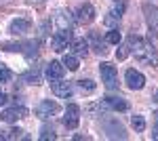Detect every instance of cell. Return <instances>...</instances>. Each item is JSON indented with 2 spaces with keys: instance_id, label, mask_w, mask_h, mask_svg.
I'll return each mask as SVG.
<instances>
[{
  "instance_id": "obj_20",
  "label": "cell",
  "mask_w": 158,
  "mask_h": 141,
  "mask_svg": "<svg viewBox=\"0 0 158 141\" xmlns=\"http://www.w3.org/2000/svg\"><path fill=\"white\" fill-rule=\"evenodd\" d=\"M61 63H63V65H65L70 72H76V70H78V57H76V55H65Z\"/></svg>"
},
{
  "instance_id": "obj_23",
  "label": "cell",
  "mask_w": 158,
  "mask_h": 141,
  "mask_svg": "<svg viewBox=\"0 0 158 141\" xmlns=\"http://www.w3.org/2000/svg\"><path fill=\"white\" fill-rule=\"evenodd\" d=\"M120 47H118V51H116V59H127L129 57V53H131V48H129V42H118Z\"/></svg>"
},
{
  "instance_id": "obj_9",
  "label": "cell",
  "mask_w": 158,
  "mask_h": 141,
  "mask_svg": "<svg viewBox=\"0 0 158 141\" xmlns=\"http://www.w3.org/2000/svg\"><path fill=\"white\" fill-rule=\"evenodd\" d=\"M25 116H27V110L23 106H13L0 114V120H4V122H17L19 118H25Z\"/></svg>"
},
{
  "instance_id": "obj_5",
  "label": "cell",
  "mask_w": 158,
  "mask_h": 141,
  "mask_svg": "<svg viewBox=\"0 0 158 141\" xmlns=\"http://www.w3.org/2000/svg\"><path fill=\"white\" fill-rule=\"evenodd\" d=\"M59 112V103L57 101H51V99H44V101H40L36 106V110H34V114H36L40 120H47V118L55 116Z\"/></svg>"
},
{
  "instance_id": "obj_12",
  "label": "cell",
  "mask_w": 158,
  "mask_h": 141,
  "mask_svg": "<svg viewBox=\"0 0 158 141\" xmlns=\"http://www.w3.org/2000/svg\"><path fill=\"white\" fill-rule=\"evenodd\" d=\"M122 13H124V2H118V6H114V9L108 13V17L103 19V23L108 25V27L118 25V21H120V17H122Z\"/></svg>"
},
{
  "instance_id": "obj_15",
  "label": "cell",
  "mask_w": 158,
  "mask_h": 141,
  "mask_svg": "<svg viewBox=\"0 0 158 141\" xmlns=\"http://www.w3.org/2000/svg\"><path fill=\"white\" fill-rule=\"evenodd\" d=\"M106 131H108V135L112 137V139H116V137L124 139V137H127V133H124V129H122V124H120V122H116V120L108 122V124H106Z\"/></svg>"
},
{
  "instance_id": "obj_14",
  "label": "cell",
  "mask_w": 158,
  "mask_h": 141,
  "mask_svg": "<svg viewBox=\"0 0 158 141\" xmlns=\"http://www.w3.org/2000/svg\"><path fill=\"white\" fill-rule=\"evenodd\" d=\"M30 27H32V23H30L27 19H15V21H11V25H9V32L21 36V34H25V32H30Z\"/></svg>"
},
{
  "instance_id": "obj_24",
  "label": "cell",
  "mask_w": 158,
  "mask_h": 141,
  "mask_svg": "<svg viewBox=\"0 0 158 141\" xmlns=\"http://www.w3.org/2000/svg\"><path fill=\"white\" fill-rule=\"evenodd\" d=\"M131 124H133V129L137 131V133H143V131H146V120H143V116H133Z\"/></svg>"
},
{
  "instance_id": "obj_21",
  "label": "cell",
  "mask_w": 158,
  "mask_h": 141,
  "mask_svg": "<svg viewBox=\"0 0 158 141\" xmlns=\"http://www.w3.org/2000/svg\"><path fill=\"white\" fill-rule=\"evenodd\" d=\"M76 86H78L80 93H93V91H95V82H93V80H78Z\"/></svg>"
},
{
  "instance_id": "obj_18",
  "label": "cell",
  "mask_w": 158,
  "mask_h": 141,
  "mask_svg": "<svg viewBox=\"0 0 158 141\" xmlns=\"http://www.w3.org/2000/svg\"><path fill=\"white\" fill-rule=\"evenodd\" d=\"M21 80L27 84H40L42 82V74H40L38 68H34V70H27L25 74H21Z\"/></svg>"
},
{
  "instance_id": "obj_7",
  "label": "cell",
  "mask_w": 158,
  "mask_h": 141,
  "mask_svg": "<svg viewBox=\"0 0 158 141\" xmlns=\"http://www.w3.org/2000/svg\"><path fill=\"white\" fill-rule=\"evenodd\" d=\"M78 122H80V107L70 103V106L65 107V116H63V126L65 129H76L78 126Z\"/></svg>"
},
{
  "instance_id": "obj_22",
  "label": "cell",
  "mask_w": 158,
  "mask_h": 141,
  "mask_svg": "<svg viewBox=\"0 0 158 141\" xmlns=\"http://www.w3.org/2000/svg\"><path fill=\"white\" fill-rule=\"evenodd\" d=\"M122 40V36H120V32L116 30V27H112L108 32V36H106V42H110V44H118Z\"/></svg>"
},
{
  "instance_id": "obj_25",
  "label": "cell",
  "mask_w": 158,
  "mask_h": 141,
  "mask_svg": "<svg viewBox=\"0 0 158 141\" xmlns=\"http://www.w3.org/2000/svg\"><path fill=\"white\" fill-rule=\"evenodd\" d=\"M21 133H23L21 129H9V131H4V133L0 135V139H19Z\"/></svg>"
},
{
  "instance_id": "obj_28",
  "label": "cell",
  "mask_w": 158,
  "mask_h": 141,
  "mask_svg": "<svg viewBox=\"0 0 158 141\" xmlns=\"http://www.w3.org/2000/svg\"><path fill=\"white\" fill-rule=\"evenodd\" d=\"M6 101H9V97H6V93H2V91H0V106H4Z\"/></svg>"
},
{
  "instance_id": "obj_27",
  "label": "cell",
  "mask_w": 158,
  "mask_h": 141,
  "mask_svg": "<svg viewBox=\"0 0 158 141\" xmlns=\"http://www.w3.org/2000/svg\"><path fill=\"white\" fill-rule=\"evenodd\" d=\"M57 135L53 133V129H42V135H40V139L42 141H47V139H55Z\"/></svg>"
},
{
  "instance_id": "obj_26",
  "label": "cell",
  "mask_w": 158,
  "mask_h": 141,
  "mask_svg": "<svg viewBox=\"0 0 158 141\" xmlns=\"http://www.w3.org/2000/svg\"><path fill=\"white\" fill-rule=\"evenodd\" d=\"M13 78V74L9 68H4V65H0V82H9Z\"/></svg>"
},
{
  "instance_id": "obj_1",
  "label": "cell",
  "mask_w": 158,
  "mask_h": 141,
  "mask_svg": "<svg viewBox=\"0 0 158 141\" xmlns=\"http://www.w3.org/2000/svg\"><path fill=\"white\" fill-rule=\"evenodd\" d=\"M127 42H129L131 53H133L139 61H143L148 65H156L158 63V51L154 48V44H152L150 40L141 38V36H129Z\"/></svg>"
},
{
  "instance_id": "obj_13",
  "label": "cell",
  "mask_w": 158,
  "mask_h": 141,
  "mask_svg": "<svg viewBox=\"0 0 158 141\" xmlns=\"http://www.w3.org/2000/svg\"><path fill=\"white\" fill-rule=\"evenodd\" d=\"M103 106L110 107V110H118V112H124L129 103L122 99V97H114V95H108V97H103Z\"/></svg>"
},
{
  "instance_id": "obj_19",
  "label": "cell",
  "mask_w": 158,
  "mask_h": 141,
  "mask_svg": "<svg viewBox=\"0 0 158 141\" xmlns=\"http://www.w3.org/2000/svg\"><path fill=\"white\" fill-rule=\"evenodd\" d=\"M89 40H91V44H93V48H95V53H97V55H106V53H108L106 42H101V40H99V36L95 34V32L91 34V38H89Z\"/></svg>"
},
{
  "instance_id": "obj_17",
  "label": "cell",
  "mask_w": 158,
  "mask_h": 141,
  "mask_svg": "<svg viewBox=\"0 0 158 141\" xmlns=\"http://www.w3.org/2000/svg\"><path fill=\"white\" fill-rule=\"evenodd\" d=\"M70 47L74 48V55H76V57H86V53H89V42L82 40V38L72 40V44H70Z\"/></svg>"
},
{
  "instance_id": "obj_8",
  "label": "cell",
  "mask_w": 158,
  "mask_h": 141,
  "mask_svg": "<svg viewBox=\"0 0 158 141\" xmlns=\"http://www.w3.org/2000/svg\"><path fill=\"white\" fill-rule=\"evenodd\" d=\"M143 15H146V21H148V27L158 36V9L154 4L146 2L143 4Z\"/></svg>"
},
{
  "instance_id": "obj_2",
  "label": "cell",
  "mask_w": 158,
  "mask_h": 141,
  "mask_svg": "<svg viewBox=\"0 0 158 141\" xmlns=\"http://www.w3.org/2000/svg\"><path fill=\"white\" fill-rule=\"evenodd\" d=\"M72 30H57L55 36L51 38V48L57 51V53H63L65 48L72 44Z\"/></svg>"
},
{
  "instance_id": "obj_11",
  "label": "cell",
  "mask_w": 158,
  "mask_h": 141,
  "mask_svg": "<svg viewBox=\"0 0 158 141\" xmlns=\"http://www.w3.org/2000/svg\"><path fill=\"white\" fill-rule=\"evenodd\" d=\"M63 72H65V65L61 63V61H51V63H47V78L49 80H59V78H63Z\"/></svg>"
},
{
  "instance_id": "obj_6",
  "label": "cell",
  "mask_w": 158,
  "mask_h": 141,
  "mask_svg": "<svg viewBox=\"0 0 158 141\" xmlns=\"http://www.w3.org/2000/svg\"><path fill=\"white\" fill-rule=\"evenodd\" d=\"M124 80H127V86H129L131 91H141V89L146 86V76H143L141 72H137V70H127Z\"/></svg>"
},
{
  "instance_id": "obj_10",
  "label": "cell",
  "mask_w": 158,
  "mask_h": 141,
  "mask_svg": "<svg viewBox=\"0 0 158 141\" xmlns=\"http://www.w3.org/2000/svg\"><path fill=\"white\" fill-rule=\"evenodd\" d=\"M51 91L57 95V97H61V99H68V97H72L74 89L70 82H63V80H51Z\"/></svg>"
},
{
  "instance_id": "obj_30",
  "label": "cell",
  "mask_w": 158,
  "mask_h": 141,
  "mask_svg": "<svg viewBox=\"0 0 158 141\" xmlns=\"http://www.w3.org/2000/svg\"><path fill=\"white\" fill-rule=\"evenodd\" d=\"M154 99H156V101H158V95H156V97H154Z\"/></svg>"
},
{
  "instance_id": "obj_3",
  "label": "cell",
  "mask_w": 158,
  "mask_h": 141,
  "mask_svg": "<svg viewBox=\"0 0 158 141\" xmlns=\"http://www.w3.org/2000/svg\"><path fill=\"white\" fill-rule=\"evenodd\" d=\"M99 74H101V82L108 86L110 91L112 89H118V72L112 63H101L99 65Z\"/></svg>"
},
{
  "instance_id": "obj_16",
  "label": "cell",
  "mask_w": 158,
  "mask_h": 141,
  "mask_svg": "<svg viewBox=\"0 0 158 141\" xmlns=\"http://www.w3.org/2000/svg\"><path fill=\"white\" fill-rule=\"evenodd\" d=\"M72 19L74 17H70L68 11H57V15H55V23L59 25V30H70L72 27Z\"/></svg>"
},
{
  "instance_id": "obj_29",
  "label": "cell",
  "mask_w": 158,
  "mask_h": 141,
  "mask_svg": "<svg viewBox=\"0 0 158 141\" xmlns=\"http://www.w3.org/2000/svg\"><path fill=\"white\" fill-rule=\"evenodd\" d=\"M30 4H36V2H44V0H27Z\"/></svg>"
},
{
  "instance_id": "obj_4",
  "label": "cell",
  "mask_w": 158,
  "mask_h": 141,
  "mask_svg": "<svg viewBox=\"0 0 158 141\" xmlns=\"http://www.w3.org/2000/svg\"><path fill=\"white\" fill-rule=\"evenodd\" d=\"M93 19H95V9H93V4H89V2L80 4V6L74 11V21L78 25H86V23H91Z\"/></svg>"
}]
</instances>
